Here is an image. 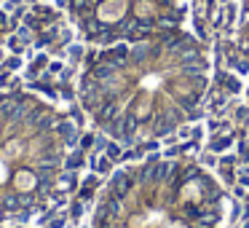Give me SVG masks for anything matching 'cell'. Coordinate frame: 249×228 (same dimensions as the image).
I'll return each mask as SVG.
<instances>
[{"label": "cell", "mask_w": 249, "mask_h": 228, "mask_svg": "<svg viewBox=\"0 0 249 228\" xmlns=\"http://www.w3.org/2000/svg\"><path fill=\"white\" fill-rule=\"evenodd\" d=\"M67 3H70V0H56V6H59V8H65Z\"/></svg>", "instance_id": "obj_21"}, {"label": "cell", "mask_w": 249, "mask_h": 228, "mask_svg": "<svg viewBox=\"0 0 249 228\" xmlns=\"http://www.w3.org/2000/svg\"><path fill=\"white\" fill-rule=\"evenodd\" d=\"M19 3H22V0H6V8H8V11H17Z\"/></svg>", "instance_id": "obj_17"}, {"label": "cell", "mask_w": 249, "mask_h": 228, "mask_svg": "<svg viewBox=\"0 0 249 228\" xmlns=\"http://www.w3.org/2000/svg\"><path fill=\"white\" fill-rule=\"evenodd\" d=\"M19 67H22V59H19V57H11V59L6 62V70H19Z\"/></svg>", "instance_id": "obj_9"}, {"label": "cell", "mask_w": 249, "mask_h": 228, "mask_svg": "<svg viewBox=\"0 0 249 228\" xmlns=\"http://www.w3.org/2000/svg\"><path fill=\"white\" fill-rule=\"evenodd\" d=\"M81 145H83V148H91V145H94V137H89V134H86V137L81 140Z\"/></svg>", "instance_id": "obj_18"}, {"label": "cell", "mask_w": 249, "mask_h": 228, "mask_svg": "<svg viewBox=\"0 0 249 228\" xmlns=\"http://www.w3.org/2000/svg\"><path fill=\"white\" fill-rule=\"evenodd\" d=\"M81 215H83V204H72V217L78 220Z\"/></svg>", "instance_id": "obj_16"}, {"label": "cell", "mask_w": 249, "mask_h": 228, "mask_svg": "<svg viewBox=\"0 0 249 228\" xmlns=\"http://www.w3.org/2000/svg\"><path fill=\"white\" fill-rule=\"evenodd\" d=\"M105 153H107V158H110V161H118V158H124L121 148H118V145H113V142H110V145L105 148Z\"/></svg>", "instance_id": "obj_3"}, {"label": "cell", "mask_w": 249, "mask_h": 228, "mask_svg": "<svg viewBox=\"0 0 249 228\" xmlns=\"http://www.w3.org/2000/svg\"><path fill=\"white\" fill-rule=\"evenodd\" d=\"M110 185H113L115 196L121 199V196H126V190L131 188V177H129L126 172H115V174H113V183H110Z\"/></svg>", "instance_id": "obj_2"}, {"label": "cell", "mask_w": 249, "mask_h": 228, "mask_svg": "<svg viewBox=\"0 0 249 228\" xmlns=\"http://www.w3.org/2000/svg\"><path fill=\"white\" fill-rule=\"evenodd\" d=\"M30 215H33V209H24V212H19V215H17V220H27Z\"/></svg>", "instance_id": "obj_19"}, {"label": "cell", "mask_w": 249, "mask_h": 228, "mask_svg": "<svg viewBox=\"0 0 249 228\" xmlns=\"http://www.w3.org/2000/svg\"><path fill=\"white\" fill-rule=\"evenodd\" d=\"M65 220H67V215H65V212L54 215V220H51V228H62V226H65Z\"/></svg>", "instance_id": "obj_8"}, {"label": "cell", "mask_w": 249, "mask_h": 228, "mask_svg": "<svg viewBox=\"0 0 249 228\" xmlns=\"http://www.w3.org/2000/svg\"><path fill=\"white\" fill-rule=\"evenodd\" d=\"M231 142H233L231 137H220V140H214V145H212V148H214V151H225Z\"/></svg>", "instance_id": "obj_7"}, {"label": "cell", "mask_w": 249, "mask_h": 228, "mask_svg": "<svg viewBox=\"0 0 249 228\" xmlns=\"http://www.w3.org/2000/svg\"><path fill=\"white\" fill-rule=\"evenodd\" d=\"M19 204H22V201H19V199H14V196H11V199H6V207H8V209H17Z\"/></svg>", "instance_id": "obj_15"}, {"label": "cell", "mask_w": 249, "mask_h": 228, "mask_svg": "<svg viewBox=\"0 0 249 228\" xmlns=\"http://www.w3.org/2000/svg\"><path fill=\"white\" fill-rule=\"evenodd\" d=\"M17 38L22 40V43H30V38H33V35H30V30H27V27H22V30L17 33Z\"/></svg>", "instance_id": "obj_10"}, {"label": "cell", "mask_w": 249, "mask_h": 228, "mask_svg": "<svg viewBox=\"0 0 249 228\" xmlns=\"http://www.w3.org/2000/svg\"><path fill=\"white\" fill-rule=\"evenodd\" d=\"M56 132L65 137V145H67V148H75V145H78V132H75V124H72V121L59 124V126H56Z\"/></svg>", "instance_id": "obj_1"}, {"label": "cell", "mask_w": 249, "mask_h": 228, "mask_svg": "<svg viewBox=\"0 0 249 228\" xmlns=\"http://www.w3.org/2000/svg\"><path fill=\"white\" fill-rule=\"evenodd\" d=\"M8 83H11V78H8L6 73H3V76H0V89H3V86H8Z\"/></svg>", "instance_id": "obj_20"}, {"label": "cell", "mask_w": 249, "mask_h": 228, "mask_svg": "<svg viewBox=\"0 0 249 228\" xmlns=\"http://www.w3.org/2000/svg\"><path fill=\"white\" fill-rule=\"evenodd\" d=\"M222 83L228 86V92H238V89H241V83H238L233 76H225V81H222Z\"/></svg>", "instance_id": "obj_6"}, {"label": "cell", "mask_w": 249, "mask_h": 228, "mask_svg": "<svg viewBox=\"0 0 249 228\" xmlns=\"http://www.w3.org/2000/svg\"><path fill=\"white\" fill-rule=\"evenodd\" d=\"M67 54H70V59H81V57H83V46L72 43L70 49H67Z\"/></svg>", "instance_id": "obj_5"}, {"label": "cell", "mask_w": 249, "mask_h": 228, "mask_svg": "<svg viewBox=\"0 0 249 228\" xmlns=\"http://www.w3.org/2000/svg\"><path fill=\"white\" fill-rule=\"evenodd\" d=\"M81 164H83L81 153H72V156H67V169H78Z\"/></svg>", "instance_id": "obj_4"}, {"label": "cell", "mask_w": 249, "mask_h": 228, "mask_svg": "<svg viewBox=\"0 0 249 228\" xmlns=\"http://www.w3.org/2000/svg\"><path fill=\"white\" fill-rule=\"evenodd\" d=\"M62 183H65V188H72V185H75V174H72V172H67Z\"/></svg>", "instance_id": "obj_12"}, {"label": "cell", "mask_w": 249, "mask_h": 228, "mask_svg": "<svg viewBox=\"0 0 249 228\" xmlns=\"http://www.w3.org/2000/svg\"><path fill=\"white\" fill-rule=\"evenodd\" d=\"M233 17H236V6H228V11H225V19H228V24L233 22Z\"/></svg>", "instance_id": "obj_14"}, {"label": "cell", "mask_w": 249, "mask_h": 228, "mask_svg": "<svg viewBox=\"0 0 249 228\" xmlns=\"http://www.w3.org/2000/svg\"><path fill=\"white\" fill-rule=\"evenodd\" d=\"M62 70H65V65H62L59 59H56V62H51V65H49V73H54V76H56V73H62Z\"/></svg>", "instance_id": "obj_11"}, {"label": "cell", "mask_w": 249, "mask_h": 228, "mask_svg": "<svg viewBox=\"0 0 249 228\" xmlns=\"http://www.w3.org/2000/svg\"><path fill=\"white\" fill-rule=\"evenodd\" d=\"M8 46H11V51H22V40H19V38H11V40H8Z\"/></svg>", "instance_id": "obj_13"}, {"label": "cell", "mask_w": 249, "mask_h": 228, "mask_svg": "<svg viewBox=\"0 0 249 228\" xmlns=\"http://www.w3.org/2000/svg\"><path fill=\"white\" fill-rule=\"evenodd\" d=\"M247 97H249V92H247Z\"/></svg>", "instance_id": "obj_22"}]
</instances>
